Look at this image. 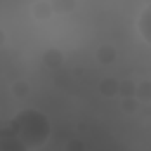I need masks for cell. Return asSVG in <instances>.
Instances as JSON below:
<instances>
[{
    "mask_svg": "<svg viewBox=\"0 0 151 151\" xmlns=\"http://www.w3.org/2000/svg\"><path fill=\"white\" fill-rule=\"evenodd\" d=\"M9 125L14 127V132L24 139V144L31 151L45 146V142L50 139V132H52L47 116L42 111H38V109H24V111H19L9 120Z\"/></svg>",
    "mask_w": 151,
    "mask_h": 151,
    "instance_id": "cell-1",
    "label": "cell"
},
{
    "mask_svg": "<svg viewBox=\"0 0 151 151\" xmlns=\"http://www.w3.org/2000/svg\"><path fill=\"white\" fill-rule=\"evenodd\" d=\"M0 151H31L24 144V139L14 132V127L9 125V120L0 125Z\"/></svg>",
    "mask_w": 151,
    "mask_h": 151,
    "instance_id": "cell-2",
    "label": "cell"
},
{
    "mask_svg": "<svg viewBox=\"0 0 151 151\" xmlns=\"http://www.w3.org/2000/svg\"><path fill=\"white\" fill-rule=\"evenodd\" d=\"M137 28H139V35L151 45V2L139 12V19H137Z\"/></svg>",
    "mask_w": 151,
    "mask_h": 151,
    "instance_id": "cell-3",
    "label": "cell"
}]
</instances>
